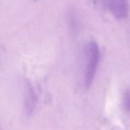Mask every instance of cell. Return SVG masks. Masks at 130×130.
Listing matches in <instances>:
<instances>
[{
	"mask_svg": "<svg viewBox=\"0 0 130 130\" xmlns=\"http://www.w3.org/2000/svg\"><path fill=\"white\" fill-rule=\"evenodd\" d=\"M107 8L116 19L123 20L128 16L130 12L129 0H107Z\"/></svg>",
	"mask_w": 130,
	"mask_h": 130,
	"instance_id": "2",
	"label": "cell"
},
{
	"mask_svg": "<svg viewBox=\"0 0 130 130\" xmlns=\"http://www.w3.org/2000/svg\"><path fill=\"white\" fill-rule=\"evenodd\" d=\"M36 95L31 84L27 83L26 93H25V108L27 113H31L36 107Z\"/></svg>",
	"mask_w": 130,
	"mask_h": 130,
	"instance_id": "3",
	"label": "cell"
},
{
	"mask_svg": "<svg viewBox=\"0 0 130 130\" xmlns=\"http://www.w3.org/2000/svg\"><path fill=\"white\" fill-rule=\"evenodd\" d=\"M77 20H76V17L74 16V12H70L69 13V19H68V24L70 26L71 30H76L77 28Z\"/></svg>",
	"mask_w": 130,
	"mask_h": 130,
	"instance_id": "5",
	"label": "cell"
},
{
	"mask_svg": "<svg viewBox=\"0 0 130 130\" xmlns=\"http://www.w3.org/2000/svg\"><path fill=\"white\" fill-rule=\"evenodd\" d=\"M85 67H84V82L87 87L91 85L98 70L100 60V50L96 42H89L84 49Z\"/></svg>",
	"mask_w": 130,
	"mask_h": 130,
	"instance_id": "1",
	"label": "cell"
},
{
	"mask_svg": "<svg viewBox=\"0 0 130 130\" xmlns=\"http://www.w3.org/2000/svg\"><path fill=\"white\" fill-rule=\"evenodd\" d=\"M123 105L124 109L127 113L130 114V89H127L123 96Z\"/></svg>",
	"mask_w": 130,
	"mask_h": 130,
	"instance_id": "4",
	"label": "cell"
}]
</instances>
